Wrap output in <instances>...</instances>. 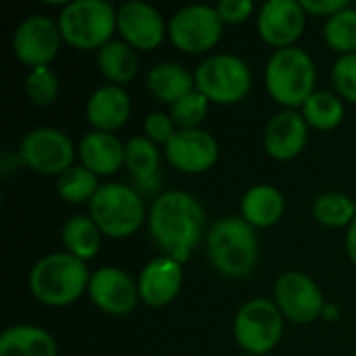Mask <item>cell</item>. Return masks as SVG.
Masks as SVG:
<instances>
[{
	"mask_svg": "<svg viewBox=\"0 0 356 356\" xmlns=\"http://www.w3.org/2000/svg\"><path fill=\"white\" fill-rule=\"evenodd\" d=\"M257 27L267 44L290 48L302 35L305 8L296 0H269L261 6Z\"/></svg>",
	"mask_w": 356,
	"mask_h": 356,
	"instance_id": "15",
	"label": "cell"
},
{
	"mask_svg": "<svg viewBox=\"0 0 356 356\" xmlns=\"http://www.w3.org/2000/svg\"><path fill=\"white\" fill-rule=\"evenodd\" d=\"M315 65L313 58L296 46L280 48L267 63L265 83L271 98L284 106H305L315 94Z\"/></svg>",
	"mask_w": 356,
	"mask_h": 356,
	"instance_id": "4",
	"label": "cell"
},
{
	"mask_svg": "<svg viewBox=\"0 0 356 356\" xmlns=\"http://www.w3.org/2000/svg\"><path fill=\"white\" fill-rule=\"evenodd\" d=\"M56 190L60 194L63 200L79 204V202H88L96 196L98 188V175L92 173L90 169L81 167H71L67 169L58 181H56Z\"/></svg>",
	"mask_w": 356,
	"mask_h": 356,
	"instance_id": "27",
	"label": "cell"
},
{
	"mask_svg": "<svg viewBox=\"0 0 356 356\" xmlns=\"http://www.w3.org/2000/svg\"><path fill=\"white\" fill-rule=\"evenodd\" d=\"M125 165L138 181H148L156 175L159 150L148 138H131L125 146Z\"/></svg>",
	"mask_w": 356,
	"mask_h": 356,
	"instance_id": "30",
	"label": "cell"
},
{
	"mask_svg": "<svg viewBox=\"0 0 356 356\" xmlns=\"http://www.w3.org/2000/svg\"><path fill=\"white\" fill-rule=\"evenodd\" d=\"M275 305L294 323H311L323 313V294L317 284L298 271L284 273L275 284Z\"/></svg>",
	"mask_w": 356,
	"mask_h": 356,
	"instance_id": "12",
	"label": "cell"
},
{
	"mask_svg": "<svg viewBox=\"0 0 356 356\" xmlns=\"http://www.w3.org/2000/svg\"><path fill=\"white\" fill-rule=\"evenodd\" d=\"M131 111V100L127 92L119 86H104L96 90L88 100V121L96 131H115L119 129Z\"/></svg>",
	"mask_w": 356,
	"mask_h": 356,
	"instance_id": "19",
	"label": "cell"
},
{
	"mask_svg": "<svg viewBox=\"0 0 356 356\" xmlns=\"http://www.w3.org/2000/svg\"><path fill=\"white\" fill-rule=\"evenodd\" d=\"M100 229L92 217L75 215L63 225V244L67 246L69 254L88 261L96 257L100 248Z\"/></svg>",
	"mask_w": 356,
	"mask_h": 356,
	"instance_id": "25",
	"label": "cell"
},
{
	"mask_svg": "<svg viewBox=\"0 0 356 356\" xmlns=\"http://www.w3.org/2000/svg\"><path fill=\"white\" fill-rule=\"evenodd\" d=\"M181 284V263L169 257H159L142 269L138 280V292L148 307H165L179 294Z\"/></svg>",
	"mask_w": 356,
	"mask_h": 356,
	"instance_id": "17",
	"label": "cell"
},
{
	"mask_svg": "<svg viewBox=\"0 0 356 356\" xmlns=\"http://www.w3.org/2000/svg\"><path fill=\"white\" fill-rule=\"evenodd\" d=\"M79 159L96 175H111L125 163V146L108 131H92L79 144Z\"/></svg>",
	"mask_w": 356,
	"mask_h": 356,
	"instance_id": "20",
	"label": "cell"
},
{
	"mask_svg": "<svg viewBox=\"0 0 356 356\" xmlns=\"http://www.w3.org/2000/svg\"><path fill=\"white\" fill-rule=\"evenodd\" d=\"M240 356H257V355H248V353H246V355H240Z\"/></svg>",
	"mask_w": 356,
	"mask_h": 356,
	"instance_id": "39",
	"label": "cell"
},
{
	"mask_svg": "<svg viewBox=\"0 0 356 356\" xmlns=\"http://www.w3.org/2000/svg\"><path fill=\"white\" fill-rule=\"evenodd\" d=\"M265 150L280 161L294 159L302 152L307 144V121L294 111H284L275 115L265 127Z\"/></svg>",
	"mask_w": 356,
	"mask_h": 356,
	"instance_id": "18",
	"label": "cell"
},
{
	"mask_svg": "<svg viewBox=\"0 0 356 356\" xmlns=\"http://www.w3.org/2000/svg\"><path fill=\"white\" fill-rule=\"evenodd\" d=\"M321 317H323V319H327V321H336V319H338V307H334V305H325V307H323Z\"/></svg>",
	"mask_w": 356,
	"mask_h": 356,
	"instance_id": "38",
	"label": "cell"
},
{
	"mask_svg": "<svg viewBox=\"0 0 356 356\" xmlns=\"http://www.w3.org/2000/svg\"><path fill=\"white\" fill-rule=\"evenodd\" d=\"M223 31V21L217 8L207 4H192L179 8L169 21L171 42L190 54L211 50Z\"/></svg>",
	"mask_w": 356,
	"mask_h": 356,
	"instance_id": "9",
	"label": "cell"
},
{
	"mask_svg": "<svg viewBox=\"0 0 356 356\" xmlns=\"http://www.w3.org/2000/svg\"><path fill=\"white\" fill-rule=\"evenodd\" d=\"M204 211L188 192H165L150 209V234L165 257L186 263L200 242Z\"/></svg>",
	"mask_w": 356,
	"mask_h": 356,
	"instance_id": "1",
	"label": "cell"
},
{
	"mask_svg": "<svg viewBox=\"0 0 356 356\" xmlns=\"http://www.w3.org/2000/svg\"><path fill=\"white\" fill-rule=\"evenodd\" d=\"M336 90L350 102L356 104V52L353 54H342L332 71Z\"/></svg>",
	"mask_w": 356,
	"mask_h": 356,
	"instance_id": "33",
	"label": "cell"
},
{
	"mask_svg": "<svg viewBox=\"0 0 356 356\" xmlns=\"http://www.w3.org/2000/svg\"><path fill=\"white\" fill-rule=\"evenodd\" d=\"M346 248H348V254H350L353 263H356V219L350 223V229L346 234Z\"/></svg>",
	"mask_w": 356,
	"mask_h": 356,
	"instance_id": "37",
	"label": "cell"
},
{
	"mask_svg": "<svg viewBox=\"0 0 356 356\" xmlns=\"http://www.w3.org/2000/svg\"><path fill=\"white\" fill-rule=\"evenodd\" d=\"M25 90L33 104L48 106L58 96V79L50 71V67H35L25 77Z\"/></svg>",
	"mask_w": 356,
	"mask_h": 356,
	"instance_id": "32",
	"label": "cell"
},
{
	"mask_svg": "<svg viewBox=\"0 0 356 356\" xmlns=\"http://www.w3.org/2000/svg\"><path fill=\"white\" fill-rule=\"evenodd\" d=\"M90 286L86 261L56 252L40 259L29 273V290L42 305L67 307L75 302Z\"/></svg>",
	"mask_w": 356,
	"mask_h": 356,
	"instance_id": "3",
	"label": "cell"
},
{
	"mask_svg": "<svg viewBox=\"0 0 356 356\" xmlns=\"http://www.w3.org/2000/svg\"><path fill=\"white\" fill-rule=\"evenodd\" d=\"M286 202L280 190L271 186L250 188L242 198V219L252 227H269L284 215Z\"/></svg>",
	"mask_w": 356,
	"mask_h": 356,
	"instance_id": "23",
	"label": "cell"
},
{
	"mask_svg": "<svg viewBox=\"0 0 356 356\" xmlns=\"http://www.w3.org/2000/svg\"><path fill=\"white\" fill-rule=\"evenodd\" d=\"M98 69L113 83H127L138 73L136 50L127 42L111 40L98 50Z\"/></svg>",
	"mask_w": 356,
	"mask_h": 356,
	"instance_id": "24",
	"label": "cell"
},
{
	"mask_svg": "<svg viewBox=\"0 0 356 356\" xmlns=\"http://www.w3.org/2000/svg\"><path fill=\"white\" fill-rule=\"evenodd\" d=\"M196 88L217 104H234L246 98L252 86L248 65L234 54H217L207 58L194 75Z\"/></svg>",
	"mask_w": 356,
	"mask_h": 356,
	"instance_id": "7",
	"label": "cell"
},
{
	"mask_svg": "<svg viewBox=\"0 0 356 356\" xmlns=\"http://www.w3.org/2000/svg\"><path fill=\"white\" fill-rule=\"evenodd\" d=\"M211 265L227 277H246L259 261V240L254 227L242 217L217 221L207 236Z\"/></svg>",
	"mask_w": 356,
	"mask_h": 356,
	"instance_id": "2",
	"label": "cell"
},
{
	"mask_svg": "<svg viewBox=\"0 0 356 356\" xmlns=\"http://www.w3.org/2000/svg\"><path fill=\"white\" fill-rule=\"evenodd\" d=\"M92 302L111 315H127L136 309L140 292L134 280L117 269V267H102L90 277L88 286Z\"/></svg>",
	"mask_w": 356,
	"mask_h": 356,
	"instance_id": "14",
	"label": "cell"
},
{
	"mask_svg": "<svg viewBox=\"0 0 356 356\" xmlns=\"http://www.w3.org/2000/svg\"><path fill=\"white\" fill-rule=\"evenodd\" d=\"M313 215L319 223L327 227H344L356 219V204L346 194L330 192V194H321L315 200Z\"/></svg>",
	"mask_w": 356,
	"mask_h": 356,
	"instance_id": "28",
	"label": "cell"
},
{
	"mask_svg": "<svg viewBox=\"0 0 356 356\" xmlns=\"http://www.w3.org/2000/svg\"><path fill=\"white\" fill-rule=\"evenodd\" d=\"M209 98L200 94L198 90L190 92L175 104H171V119L179 129H198V125L204 121L209 111Z\"/></svg>",
	"mask_w": 356,
	"mask_h": 356,
	"instance_id": "31",
	"label": "cell"
},
{
	"mask_svg": "<svg viewBox=\"0 0 356 356\" xmlns=\"http://www.w3.org/2000/svg\"><path fill=\"white\" fill-rule=\"evenodd\" d=\"M300 6L313 15H330L334 17L336 13L348 8V2L346 0H300Z\"/></svg>",
	"mask_w": 356,
	"mask_h": 356,
	"instance_id": "36",
	"label": "cell"
},
{
	"mask_svg": "<svg viewBox=\"0 0 356 356\" xmlns=\"http://www.w3.org/2000/svg\"><path fill=\"white\" fill-rule=\"evenodd\" d=\"M325 42L340 54H353L356 50V8H344L327 19Z\"/></svg>",
	"mask_w": 356,
	"mask_h": 356,
	"instance_id": "29",
	"label": "cell"
},
{
	"mask_svg": "<svg viewBox=\"0 0 356 356\" xmlns=\"http://www.w3.org/2000/svg\"><path fill=\"white\" fill-rule=\"evenodd\" d=\"M60 38L58 23L46 15H31L17 27L13 35V50L17 58L31 69L46 67L56 56Z\"/></svg>",
	"mask_w": 356,
	"mask_h": 356,
	"instance_id": "11",
	"label": "cell"
},
{
	"mask_svg": "<svg viewBox=\"0 0 356 356\" xmlns=\"http://www.w3.org/2000/svg\"><path fill=\"white\" fill-rule=\"evenodd\" d=\"M148 90L154 98L161 102H171L175 104L190 92H194V77L177 63H161L150 69L146 77Z\"/></svg>",
	"mask_w": 356,
	"mask_h": 356,
	"instance_id": "22",
	"label": "cell"
},
{
	"mask_svg": "<svg viewBox=\"0 0 356 356\" xmlns=\"http://www.w3.org/2000/svg\"><path fill=\"white\" fill-rule=\"evenodd\" d=\"M217 13L223 23H242L252 13L250 0H221L217 4Z\"/></svg>",
	"mask_w": 356,
	"mask_h": 356,
	"instance_id": "35",
	"label": "cell"
},
{
	"mask_svg": "<svg viewBox=\"0 0 356 356\" xmlns=\"http://www.w3.org/2000/svg\"><path fill=\"white\" fill-rule=\"evenodd\" d=\"M173 125H175L173 119H169V117L163 115V113H152V115H148L146 121H144V129H146L148 140L165 142V144L175 136Z\"/></svg>",
	"mask_w": 356,
	"mask_h": 356,
	"instance_id": "34",
	"label": "cell"
},
{
	"mask_svg": "<svg viewBox=\"0 0 356 356\" xmlns=\"http://www.w3.org/2000/svg\"><path fill=\"white\" fill-rule=\"evenodd\" d=\"M115 27L117 13L113 4L104 0H73L58 17L63 40L81 50L102 48L106 42H111Z\"/></svg>",
	"mask_w": 356,
	"mask_h": 356,
	"instance_id": "5",
	"label": "cell"
},
{
	"mask_svg": "<svg viewBox=\"0 0 356 356\" xmlns=\"http://www.w3.org/2000/svg\"><path fill=\"white\" fill-rule=\"evenodd\" d=\"M165 146L167 161L184 173H204L219 159L217 140L202 129H179Z\"/></svg>",
	"mask_w": 356,
	"mask_h": 356,
	"instance_id": "13",
	"label": "cell"
},
{
	"mask_svg": "<svg viewBox=\"0 0 356 356\" xmlns=\"http://www.w3.org/2000/svg\"><path fill=\"white\" fill-rule=\"evenodd\" d=\"M90 217L108 238H129L144 223V202L125 184H104L90 200Z\"/></svg>",
	"mask_w": 356,
	"mask_h": 356,
	"instance_id": "6",
	"label": "cell"
},
{
	"mask_svg": "<svg viewBox=\"0 0 356 356\" xmlns=\"http://www.w3.org/2000/svg\"><path fill=\"white\" fill-rule=\"evenodd\" d=\"M21 161L44 175H63L67 169H71L73 163V144L71 140L52 127H38L29 131L19 148Z\"/></svg>",
	"mask_w": 356,
	"mask_h": 356,
	"instance_id": "10",
	"label": "cell"
},
{
	"mask_svg": "<svg viewBox=\"0 0 356 356\" xmlns=\"http://www.w3.org/2000/svg\"><path fill=\"white\" fill-rule=\"evenodd\" d=\"M117 29L136 50H152L165 38L161 13L146 2H125L117 13Z\"/></svg>",
	"mask_w": 356,
	"mask_h": 356,
	"instance_id": "16",
	"label": "cell"
},
{
	"mask_svg": "<svg viewBox=\"0 0 356 356\" xmlns=\"http://www.w3.org/2000/svg\"><path fill=\"white\" fill-rule=\"evenodd\" d=\"M0 356H56V344L40 327L15 325L0 336Z\"/></svg>",
	"mask_w": 356,
	"mask_h": 356,
	"instance_id": "21",
	"label": "cell"
},
{
	"mask_svg": "<svg viewBox=\"0 0 356 356\" xmlns=\"http://www.w3.org/2000/svg\"><path fill=\"white\" fill-rule=\"evenodd\" d=\"M284 332V315L275 302L254 298L246 302L234 323L238 344L248 355H267L273 350Z\"/></svg>",
	"mask_w": 356,
	"mask_h": 356,
	"instance_id": "8",
	"label": "cell"
},
{
	"mask_svg": "<svg viewBox=\"0 0 356 356\" xmlns=\"http://www.w3.org/2000/svg\"><path fill=\"white\" fill-rule=\"evenodd\" d=\"M302 117L317 129H334L344 117V104L332 92H315L302 106Z\"/></svg>",
	"mask_w": 356,
	"mask_h": 356,
	"instance_id": "26",
	"label": "cell"
}]
</instances>
